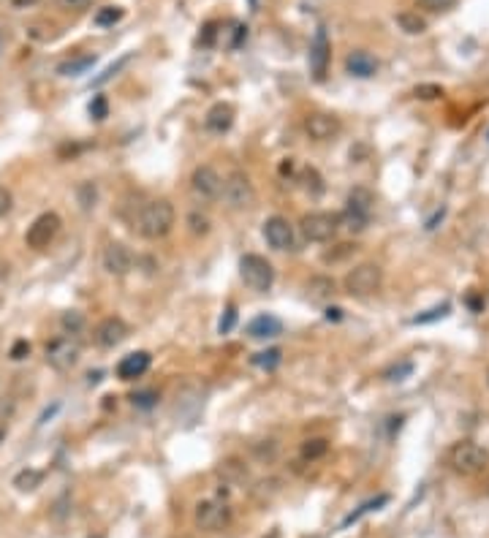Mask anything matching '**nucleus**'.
Segmentation results:
<instances>
[{"instance_id": "1", "label": "nucleus", "mask_w": 489, "mask_h": 538, "mask_svg": "<svg viewBox=\"0 0 489 538\" xmlns=\"http://www.w3.org/2000/svg\"><path fill=\"white\" fill-rule=\"evenodd\" d=\"M177 221V212H174V204L166 202V199H155V202H147L136 218H133V226L142 234L144 240H161L166 237L171 226Z\"/></svg>"}, {"instance_id": "2", "label": "nucleus", "mask_w": 489, "mask_h": 538, "mask_svg": "<svg viewBox=\"0 0 489 538\" xmlns=\"http://www.w3.org/2000/svg\"><path fill=\"white\" fill-rule=\"evenodd\" d=\"M487 462H489L487 449H481V446L473 443V440L454 443L446 454V465L454 473H459V476H478V473L487 468Z\"/></svg>"}, {"instance_id": "3", "label": "nucleus", "mask_w": 489, "mask_h": 538, "mask_svg": "<svg viewBox=\"0 0 489 538\" xmlns=\"http://www.w3.org/2000/svg\"><path fill=\"white\" fill-rule=\"evenodd\" d=\"M240 277H242V283L250 291L264 294L275 283V267L266 261L264 256H259V253H244L242 258H240Z\"/></svg>"}, {"instance_id": "4", "label": "nucleus", "mask_w": 489, "mask_h": 538, "mask_svg": "<svg viewBox=\"0 0 489 538\" xmlns=\"http://www.w3.org/2000/svg\"><path fill=\"white\" fill-rule=\"evenodd\" d=\"M44 356H46V365H49L52 370L65 373V370H71V367L79 362L82 343L74 337V334H60V337H55V340L46 343Z\"/></svg>"}, {"instance_id": "5", "label": "nucleus", "mask_w": 489, "mask_h": 538, "mask_svg": "<svg viewBox=\"0 0 489 538\" xmlns=\"http://www.w3.org/2000/svg\"><path fill=\"white\" fill-rule=\"evenodd\" d=\"M223 199L228 209H250L256 204V188L244 171H231L223 180Z\"/></svg>"}, {"instance_id": "6", "label": "nucleus", "mask_w": 489, "mask_h": 538, "mask_svg": "<svg viewBox=\"0 0 489 538\" xmlns=\"http://www.w3.org/2000/svg\"><path fill=\"white\" fill-rule=\"evenodd\" d=\"M384 286V269L378 264H359L346 275V291L351 296H370Z\"/></svg>"}, {"instance_id": "7", "label": "nucleus", "mask_w": 489, "mask_h": 538, "mask_svg": "<svg viewBox=\"0 0 489 538\" xmlns=\"http://www.w3.org/2000/svg\"><path fill=\"white\" fill-rule=\"evenodd\" d=\"M193 519H196V527L199 530H207V533H218L231 525V509L221 503V500H202L193 511Z\"/></svg>"}, {"instance_id": "8", "label": "nucleus", "mask_w": 489, "mask_h": 538, "mask_svg": "<svg viewBox=\"0 0 489 538\" xmlns=\"http://www.w3.org/2000/svg\"><path fill=\"white\" fill-rule=\"evenodd\" d=\"M302 234L310 242H329L334 240V234L340 231V215H332V212H310L302 218Z\"/></svg>"}, {"instance_id": "9", "label": "nucleus", "mask_w": 489, "mask_h": 538, "mask_svg": "<svg viewBox=\"0 0 489 538\" xmlns=\"http://www.w3.org/2000/svg\"><path fill=\"white\" fill-rule=\"evenodd\" d=\"M60 226H63V221L58 212H44V215H39V218L27 226V234H25L27 248H33V250L49 248V242L58 237Z\"/></svg>"}, {"instance_id": "10", "label": "nucleus", "mask_w": 489, "mask_h": 538, "mask_svg": "<svg viewBox=\"0 0 489 538\" xmlns=\"http://www.w3.org/2000/svg\"><path fill=\"white\" fill-rule=\"evenodd\" d=\"M190 190L202 202H215V199L223 196V177L212 166H199L190 174Z\"/></svg>"}, {"instance_id": "11", "label": "nucleus", "mask_w": 489, "mask_h": 538, "mask_svg": "<svg viewBox=\"0 0 489 538\" xmlns=\"http://www.w3.org/2000/svg\"><path fill=\"white\" fill-rule=\"evenodd\" d=\"M329 60H332V44L326 36L324 27L315 30V39L310 44V74L315 82H324L326 71H329Z\"/></svg>"}, {"instance_id": "12", "label": "nucleus", "mask_w": 489, "mask_h": 538, "mask_svg": "<svg viewBox=\"0 0 489 538\" xmlns=\"http://www.w3.org/2000/svg\"><path fill=\"white\" fill-rule=\"evenodd\" d=\"M264 240L269 242V248L275 250H294L296 245V237H294V226L280 218V215H272V218H266L264 221Z\"/></svg>"}, {"instance_id": "13", "label": "nucleus", "mask_w": 489, "mask_h": 538, "mask_svg": "<svg viewBox=\"0 0 489 538\" xmlns=\"http://www.w3.org/2000/svg\"><path fill=\"white\" fill-rule=\"evenodd\" d=\"M305 131H307V136L315 139V142H332V139L340 136L343 123H340V117H334V114L315 112V114H310L305 120Z\"/></svg>"}, {"instance_id": "14", "label": "nucleus", "mask_w": 489, "mask_h": 538, "mask_svg": "<svg viewBox=\"0 0 489 538\" xmlns=\"http://www.w3.org/2000/svg\"><path fill=\"white\" fill-rule=\"evenodd\" d=\"M103 269L109 272V275H115V277H122V275H128L131 267H133V253L125 248L122 242H109L106 248H103Z\"/></svg>"}, {"instance_id": "15", "label": "nucleus", "mask_w": 489, "mask_h": 538, "mask_svg": "<svg viewBox=\"0 0 489 538\" xmlns=\"http://www.w3.org/2000/svg\"><path fill=\"white\" fill-rule=\"evenodd\" d=\"M128 334H131V327L122 321L120 315H109V318H103L101 324L96 327V343L101 348H115V346H120Z\"/></svg>"}, {"instance_id": "16", "label": "nucleus", "mask_w": 489, "mask_h": 538, "mask_svg": "<svg viewBox=\"0 0 489 538\" xmlns=\"http://www.w3.org/2000/svg\"><path fill=\"white\" fill-rule=\"evenodd\" d=\"M150 365H152V356L150 351H133L128 353V356H122L120 362H117V378L120 381H136V378H142L147 370H150Z\"/></svg>"}, {"instance_id": "17", "label": "nucleus", "mask_w": 489, "mask_h": 538, "mask_svg": "<svg viewBox=\"0 0 489 538\" xmlns=\"http://www.w3.org/2000/svg\"><path fill=\"white\" fill-rule=\"evenodd\" d=\"M234 117H237L234 106L221 101V104H215L209 112H207V117H204V128H207L209 133H226V131L234 125Z\"/></svg>"}, {"instance_id": "18", "label": "nucleus", "mask_w": 489, "mask_h": 538, "mask_svg": "<svg viewBox=\"0 0 489 538\" xmlns=\"http://www.w3.org/2000/svg\"><path fill=\"white\" fill-rule=\"evenodd\" d=\"M346 68L351 77H356V79H370V77H375L378 74V60L365 52V49H356V52H351L346 60Z\"/></svg>"}, {"instance_id": "19", "label": "nucleus", "mask_w": 489, "mask_h": 538, "mask_svg": "<svg viewBox=\"0 0 489 538\" xmlns=\"http://www.w3.org/2000/svg\"><path fill=\"white\" fill-rule=\"evenodd\" d=\"M247 334L253 337V340H272V337H278V334H283V321L280 318H275V315H256L250 324H247Z\"/></svg>"}, {"instance_id": "20", "label": "nucleus", "mask_w": 489, "mask_h": 538, "mask_svg": "<svg viewBox=\"0 0 489 538\" xmlns=\"http://www.w3.org/2000/svg\"><path fill=\"white\" fill-rule=\"evenodd\" d=\"M367 226H370V215L362 212V209L346 207L340 212V228H346L351 234H362Z\"/></svg>"}, {"instance_id": "21", "label": "nucleus", "mask_w": 489, "mask_h": 538, "mask_svg": "<svg viewBox=\"0 0 489 538\" xmlns=\"http://www.w3.org/2000/svg\"><path fill=\"white\" fill-rule=\"evenodd\" d=\"M93 63H96L93 55H77V58H71V60H63L60 65H58V74H60V77H82V74H87V71L93 68Z\"/></svg>"}, {"instance_id": "22", "label": "nucleus", "mask_w": 489, "mask_h": 538, "mask_svg": "<svg viewBox=\"0 0 489 538\" xmlns=\"http://www.w3.org/2000/svg\"><path fill=\"white\" fill-rule=\"evenodd\" d=\"M397 25H400V30L408 33V36H422V33L427 30V20L419 17L416 11H400V14H397Z\"/></svg>"}, {"instance_id": "23", "label": "nucleus", "mask_w": 489, "mask_h": 538, "mask_svg": "<svg viewBox=\"0 0 489 538\" xmlns=\"http://www.w3.org/2000/svg\"><path fill=\"white\" fill-rule=\"evenodd\" d=\"M218 476L223 478V481H244V476H247V468L242 465V459H237V457H228V459H223L221 465H218Z\"/></svg>"}, {"instance_id": "24", "label": "nucleus", "mask_w": 489, "mask_h": 538, "mask_svg": "<svg viewBox=\"0 0 489 538\" xmlns=\"http://www.w3.org/2000/svg\"><path fill=\"white\" fill-rule=\"evenodd\" d=\"M372 204H375V193L365 185H356L351 193H348V207L353 209H362V212H372Z\"/></svg>"}, {"instance_id": "25", "label": "nucleus", "mask_w": 489, "mask_h": 538, "mask_svg": "<svg viewBox=\"0 0 489 538\" xmlns=\"http://www.w3.org/2000/svg\"><path fill=\"white\" fill-rule=\"evenodd\" d=\"M41 481H44V473L36 471V468H25L20 471L17 476H14V487L20 490V492H33V490H39Z\"/></svg>"}, {"instance_id": "26", "label": "nucleus", "mask_w": 489, "mask_h": 538, "mask_svg": "<svg viewBox=\"0 0 489 538\" xmlns=\"http://www.w3.org/2000/svg\"><path fill=\"white\" fill-rule=\"evenodd\" d=\"M250 362L256 365V367H261V370H275L280 362H283V351L280 348H269V351H259L250 356Z\"/></svg>"}, {"instance_id": "27", "label": "nucleus", "mask_w": 489, "mask_h": 538, "mask_svg": "<svg viewBox=\"0 0 489 538\" xmlns=\"http://www.w3.org/2000/svg\"><path fill=\"white\" fill-rule=\"evenodd\" d=\"M307 294H310L313 299H326V296L334 294V280H332V277H324V275H318V277H313V280L307 283Z\"/></svg>"}, {"instance_id": "28", "label": "nucleus", "mask_w": 489, "mask_h": 538, "mask_svg": "<svg viewBox=\"0 0 489 538\" xmlns=\"http://www.w3.org/2000/svg\"><path fill=\"white\" fill-rule=\"evenodd\" d=\"M326 452H329V440L326 438H307L305 443H302V457L310 459V462L326 457Z\"/></svg>"}, {"instance_id": "29", "label": "nucleus", "mask_w": 489, "mask_h": 538, "mask_svg": "<svg viewBox=\"0 0 489 538\" xmlns=\"http://www.w3.org/2000/svg\"><path fill=\"white\" fill-rule=\"evenodd\" d=\"M84 324H87V318H84V313L79 310H65L60 315V327L65 334H79L84 329Z\"/></svg>"}, {"instance_id": "30", "label": "nucleus", "mask_w": 489, "mask_h": 538, "mask_svg": "<svg viewBox=\"0 0 489 538\" xmlns=\"http://www.w3.org/2000/svg\"><path fill=\"white\" fill-rule=\"evenodd\" d=\"M386 503H389V495H378L375 500H367L365 506H359L353 514H348V517L343 519V527H348L351 522H359V519L365 517V514H370V511H378V509H381V506H386Z\"/></svg>"}, {"instance_id": "31", "label": "nucleus", "mask_w": 489, "mask_h": 538, "mask_svg": "<svg viewBox=\"0 0 489 538\" xmlns=\"http://www.w3.org/2000/svg\"><path fill=\"white\" fill-rule=\"evenodd\" d=\"M356 250H359V248H356L353 242H340V245H334V248L329 250V253H324V261H326V264H340V261L351 258Z\"/></svg>"}, {"instance_id": "32", "label": "nucleus", "mask_w": 489, "mask_h": 538, "mask_svg": "<svg viewBox=\"0 0 489 538\" xmlns=\"http://www.w3.org/2000/svg\"><path fill=\"white\" fill-rule=\"evenodd\" d=\"M122 17H125V11H122L120 6H106V8H101V11L96 14V25H98V27H112V25H117Z\"/></svg>"}, {"instance_id": "33", "label": "nucleus", "mask_w": 489, "mask_h": 538, "mask_svg": "<svg viewBox=\"0 0 489 538\" xmlns=\"http://www.w3.org/2000/svg\"><path fill=\"white\" fill-rule=\"evenodd\" d=\"M280 492V481L278 478H269V481H259L256 487H253V497L256 500H272V495H278Z\"/></svg>"}, {"instance_id": "34", "label": "nucleus", "mask_w": 489, "mask_h": 538, "mask_svg": "<svg viewBox=\"0 0 489 538\" xmlns=\"http://www.w3.org/2000/svg\"><path fill=\"white\" fill-rule=\"evenodd\" d=\"M209 218L204 215V212H190L188 215V228H190V234H196V237H204V234H209Z\"/></svg>"}, {"instance_id": "35", "label": "nucleus", "mask_w": 489, "mask_h": 538, "mask_svg": "<svg viewBox=\"0 0 489 538\" xmlns=\"http://www.w3.org/2000/svg\"><path fill=\"white\" fill-rule=\"evenodd\" d=\"M410 373H413V362H400V365H391L389 370H384V378L389 383H397V381H405Z\"/></svg>"}, {"instance_id": "36", "label": "nucleus", "mask_w": 489, "mask_h": 538, "mask_svg": "<svg viewBox=\"0 0 489 538\" xmlns=\"http://www.w3.org/2000/svg\"><path fill=\"white\" fill-rule=\"evenodd\" d=\"M443 315H448V305H438V308H432L427 313H419V315L410 318V324H432V321H438Z\"/></svg>"}, {"instance_id": "37", "label": "nucleus", "mask_w": 489, "mask_h": 538, "mask_svg": "<svg viewBox=\"0 0 489 538\" xmlns=\"http://www.w3.org/2000/svg\"><path fill=\"white\" fill-rule=\"evenodd\" d=\"M413 96H416L419 101H435V98L443 96V87H441V84H419V87L413 90Z\"/></svg>"}, {"instance_id": "38", "label": "nucleus", "mask_w": 489, "mask_h": 538, "mask_svg": "<svg viewBox=\"0 0 489 538\" xmlns=\"http://www.w3.org/2000/svg\"><path fill=\"white\" fill-rule=\"evenodd\" d=\"M302 183H305V190H310V193H321L324 190V180H321V174L315 169H305L302 171Z\"/></svg>"}, {"instance_id": "39", "label": "nucleus", "mask_w": 489, "mask_h": 538, "mask_svg": "<svg viewBox=\"0 0 489 538\" xmlns=\"http://www.w3.org/2000/svg\"><path fill=\"white\" fill-rule=\"evenodd\" d=\"M106 114H109L106 96H96V98L90 101V117H93V120H106Z\"/></svg>"}, {"instance_id": "40", "label": "nucleus", "mask_w": 489, "mask_h": 538, "mask_svg": "<svg viewBox=\"0 0 489 538\" xmlns=\"http://www.w3.org/2000/svg\"><path fill=\"white\" fill-rule=\"evenodd\" d=\"M419 6H424L427 11H435V14H443L457 6V0H419Z\"/></svg>"}, {"instance_id": "41", "label": "nucleus", "mask_w": 489, "mask_h": 538, "mask_svg": "<svg viewBox=\"0 0 489 538\" xmlns=\"http://www.w3.org/2000/svg\"><path fill=\"white\" fill-rule=\"evenodd\" d=\"M60 11H84L93 6V0H52Z\"/></svg>"}, {"instance_id": "42", "label": "nucleus", "mask_w": 489, "mask_h": 538, "mask_svg": "<svg viewBox=\"0 0 489 538\" xmlns=\"http://www.w3.org/2000/svg\"><path fill=\"white\" fill-rule=\"evenodd\" d=\"M8 356L14 359V362H22V359H27L30 356V343L27 340H14V346H11V351H8Z\"/></svg>"}, {"instance_id": "43", "label": "nucleus", "mask_w": 489, "mask_h": 538, "mask_svg": "<svg viewBox=\"0 0 489 538\" xmlns=\"http://www.w3.org/2000/svg\"><path fill=\"white\" fill-rule=\"evenodd\" d=\"M131 400H133V405H136V408H152V405L158 402V394L155 392H139V394H133Z\"/></svg>"}, {"instance_id": "44", "label": "nucleus", "mask_w": 489, "mask_h": 538, "mask_svg": "<svg viewBox=\"0 0 489 538\" xmlns=\"http://www.w3.org/2000/svg\"><path fill=\"white\" fill-rule=\"evenodd\" d=\"M79 202H82V207H84V209L93 207V202H96V188L90 185V183L79 185Z\"/></svg>"}, {"instance_id": "45", "label": "nucleus", "mask_w": 489, "mask_h": 538, "mask_svg": "<svg viewBox=\"0 0 489 538\" xmlns=\"http://www.w3.org/2000/svg\"><path fill=\"white\" fill-rule=\"evenodd\" d=\"M11 207H14V196H11V190L0 185V218H6V215L11 212Z\"/></svg>"}, {"instance_id": "46", "label": "nucleus", "mask_w": 489, "mask_h": 538, "mask_svg": "<svg viewBox=\"0 0 489 538\" xmlns=\"http://www.w3.org/2000/svg\"><path fill=\"white\" fill-rule=\"evenodd\" d=\"M215 36H218V25H215V22H207L202 36H199V41H202L204 46H212V44H215Z\"/></svg>"}, {"instance_id": "47", "label": "nucleus", "mask_w": 489, "mask_h": 538, "mask_svg": "<svg viewBox=\"0 0 489 538\" xmlns=\"http://www.w3.org/2000/svg\"><path fill=\"white\" fill-rule=\"evenodd\" d=\"M234 321H237V310H234V305H228V308H226V315L221 318V327H218V329H221V334H226V332L234 329Z\"/></svg>"}, {"instance_id": "48", "label": "nucleus", "mask_w": 489, "mask_h": 538, "mask_svg": "<svg viewBox=\"0 0 489 538\" xmlns=\"http://www.w3.org/2000/svg\"><path fill=\"white\" fill-rule=\"evenodd\" d=\"M326 318H329V321H340V318H343V310H340V308H329V310H326Z\"/></svg>"}, {"instance_id": "49", "label": "nucleus", "mask_w": 489, "mask_h": 538, "mask_svg": "<svg viewBox=\"0 0 489 538\" xmlns=\"http://www.w3.org/2000/svg\"><path fill=\"white\" fill-rule=\"evenodd\" d=\"M291 169H294V164H291V161H288V164L280 166V171H283V174H291Z\"/></svg>"}, {"instance_id": "50", "label": "nucleus", "mask_w": 489, "mask_h": 538, "mask_svg": "<svg viewBox=\"0 0 489 538\" xmlns=\"http://www.w3.org/2000/svg\"><path fill=\"white\" fill-rule=\"evenodd\" d=\"M3 435H6V424H0V440H3Z\"/></svg>"}, {"instance_id": "51", "label": "nucleus", "mask_w": 489, "mask_h": 538, "mask_svg": "<svg viewBox=\"0 0 489 538\" xmlns=\"http://www.w3.org/2000/svg\"><path fill=\"white\" fill-rule=\"evenodd\" d=\"M0 308H3V296H0Z\"/></svg>"}, {"instance_id": "52", "label": "nucleus", "mask_w": 489, "mask_h": 538, "mask_svg": "<svg viewBox=\"0 0 489 538\" xmlns=\"http://www.w3.org/2000/svg\"><path fill=\"white\" fill-rule=\"evenodd\" d=\"M93 538H103V536H93Z\"/></svg>"}]
</instances>
